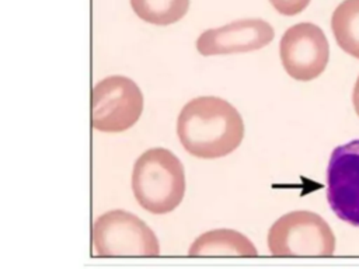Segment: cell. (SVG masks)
Segmentation results:
<instances>
[{"mask_svg":"<svg viewBox=\"0 0 359 269\" xmlns=\"http://www.w3.org/2000/svg\"><path fill=\"white\" fill-rule=\"evenodd\" d=\"M331 29L338 46L359 59V0H344L335 7Z\"/></svg>","mask_w":359,"mask_h":269,"instance_id":"cell-10","label":"cell"},{"mask_svg":"<svg viewBox=\"0 0 359 269\" xmlns=\"http://www.w3.org/2000/svg\"><path fill=\"white\" fill-rule=\"evenodd\" d=\"M97 256H157L160 245L151 228L133 213L115 209L95 219L91 228Z\"/></svg>","mask_w":359,"mask_h":269,"instance_id":"cell-4","label":"cell"},{"mask_svg":"<svg viewBox=\"0 0 359 269\" xmlns=\"http://www.w3.org/2000/svg\"><path fill=\"white\" fill-rule=\"evenodd\" d=\"M268 251L275 256H330L335 235L317 213L296 210L279 217L268 233Z\"/></svg>","mask_w":359,"mask_h":269,"instance_id":"cell-3","label":"cell"},{"mask_svg":"<svg viewBox=\"0 0 359 269\" xmlns=\"http://www.w3.org/2000/svg\"><path fill=\"white\" fill-rule=\"evenodd\" d=\"M189 255H258L254 244L241 233L230 228H217L201 234L189 247Z\"/></svg>","mask_w":359,"mask_h":269,"instance_id":"cell-9","label":"cell"},{"mask_svg":"<svg viewBox=\"0 0 359 269\" xmlns=\"http://www.w3.org/2000/svg\"><path fill=\"white\" fill-rule=\"evenodd\" d=\"M352 102H353V108L356 115L359 116V77L356 78L355 87H353V92H352Z\"/></svg>","mask_w":359,"mask_h":269,"instance_id":"cell-13","label":"cell"},{"mask_svg":"<svg viewBox=\"0 0 359 269\" xmlns=\"http://www.w3.org/2000/svg\"><path fill=\"white\" fill-rule=\"evenodd\" d=\"M133 13L153 25H171L189 8V0H129Z\"/></svg>","mask_w":359,"mask_h":269,"instance_id":"cell-11","label":"cell"},{"mask_svg":"<svg viewBox=\"0 0 359 269\" xmlns=\"http://www.w3.org/2000/svg\"><path fill=\"white\" fill-rule=\"evenodd\" d=\"M275 36L273 27L262 18H243L223 27L209 28L196 39L202 56L229 55L261 49Z\"/></svg>","mask_w":359,"mask_h":269,"instance_id":"cell-8","label":"cell"},{"mask_svg":"<svg viewBox=\"0 0 359 269\" xmlns=\"http://www.w3.org/2000/svg\"><path fill=\"white\" fill-rule=\"evenodd\" d=\"M130 185L135 199L144 210L153 214L170 213L185 195L182 163L167 149H149L135 161Z\"/></svg>","mask_w":359,"mask_h":269,"instance_id":"cell-2","label":"cell"},{"mask_svg":"<svg viewBox=\"0 0 359 269\" xmlns=\"http://www.w3.org/2000/svg\"><path fill=\"white\" fill-rule=\"evenodd\" d=\"M279 55L283 69L292 78L310 81L325 70L330 45L318 25L299 22L285 31L279 43Z\"/></svg>","mask_w":359,"mask_h":269,"instance_id":"cell-6","label":"cell"},{"mask_svg":"<svg viewBox=\"0 0 359 269\" xmlns=\"http://www.w3.org/2000/svg\"><path fill=\"white\" fill-rule=\"evenodd\" d=\"M325 178L331 210L342 221L359 227V139L332 150Z\"/></svg>","mask_w":359,"mask_h":269,"instance_id":"cell-7","label":"cell"},{"mask_svg":"<svg viewBox=\"0 0 359 269\" xmlns=\"http://www.w3.org/2000/svg\"><path fill=\"white\" fill-rule=\"evenodd\" d=\"M311 0H269L272 7L282 15H296L300 14Z\"/></svg>","mask_w":359,"mask_h":269,"instance_id":"cell-12","label":"cell"},{"mask_svg":"<svg viewBox=\"0 0 359 269\" xmlns=\"http://www.w3.org/2000/svg\"><path fill=\"white\" fill-rule=\"evenodd\" d=\"M177 136L191 156L220 158L243 142L244 122L229 101L213 95L196 97L182 106L177 118Z\"/></svg>","mask_w":359,"mask_h":269,"instance_id":"cell-1","label":"cell"},{"mask_svg":"<svg viewBox=\"0 0 359 269\" xmlns=\"http://www.w3.org/2000/svg\"><path fill=\"white\" fill-rule=\"evenodd\" d=\"M143 111V94L125 76H108L91 90V126L100 132L118 133L132 127Z\"/></svg>","mask_w":359,"mask_h":269,"instance_id":"cell-5","label":"cell"}]
</instances>
